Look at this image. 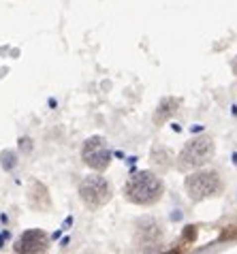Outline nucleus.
I'll use <instances>...</instances> for the list:
<instances>
[{
	"mask_svg": "<svg viewBox=\"0 0 237 254\" xmlns=\"http://www.w3.org/2000/svg\"><path fill=\"white\" fill-rule=\"evenodd\" d=\"M165 192L163 180L152 171H139L126 182L124 186V196L135 203V205H152Z\"/></svg>",
	"mask_w": 237,
	"mask_h": 254,
	"instance_id": "obj_1",
	"label": "nucleus"
},
{
	"mask_svg": "<svg viewBox=\"0 0 237 254\" xmlns=\"http://www.w3.org/2000/svg\"><path fill=\"white\" fill-rule=\"evenodd\" d=\"M216 154L214 141L210 137H197L192 141H188L184 145V150L179 152L178 156V169L179 171H192V169H199L207 165Z\"/></svg>",
	"mask_w": 237,
	"mask_h": 254,
	"instance_id": "obj_2",
	"label": "nucleus"
},
{
	"mask_svg": "<svg viewBox=\"0 0 237 254\" xmlns=\"http://www.w3.org/2000/svg\"><path fill=\"white\" fill-rule=\"evenodd\" d=\"M184 186L192 201H205L210 196H216L222 188L220 178L216 171H197V173L188 175Z\"/></svg>",
	"mask_w": 237,
	"mask_h": 254,
	"instance_id": "obj_3",
	"label": "nucleus"
},
{
	"mask_svg": "<svg viewBox=\"0 0 237 254\" xmlns=\"http://www.w3.org/2000/svg\"><path fill=\"white\" fill-rule=\"evenodd\" d=\"M79 196L90 207H103L111 201V186L101 175H88L79 184Z\"/></svg>",
	"mask_w": 237,
	"mask_h": 254,
	"instance_id": "obj_4",
	"label": "nucleus"
},
{
	"mask_svg": "<svg viewBox=\"0 0 237 254\" xmlns=\"http://www.w3.org/2000/svg\"><path fill=\"white\" fill-rule=\"evenodd\" d=\"M81 158L90 169H94V171H105L111 162V152H109L107 141L103 137H90L86 143H83Z\"/></svg>",
	"mask_w": 237,
	"mask_h": 254,
	"instance_id": "obj_5",
	"label": "nucleus"
},
{
	"mask_svg": "<svg viewBox=\"0 0 237 254\" xmlns=\"http://www.w3.org/2000/svg\"><path fill=\"white\" fill-rule=\"evenodd\" d=\"M47 250V233L32 229L26 231L15 242V254H45Z\"/></svg>",
	"mask_w": 237,
	"mask_h": 254,
	"instance_id": "obj_6",
	"label": "nucleus"
},
{
	"mask_svg": "<svg viewBox=\"0 0 237 254\" xmlns=\"http://www.w3.org/2000/svg\"><path fill=\"white\" fill-rule=\"evenodd\" d=\"M178 109H179V98H165V101L158 105V111H156V118H154L156 124L169 120Z\"/></svg>",
	"mask_w": 237,
	"mask_h": 254,
	"instance_id": "obj_7",
	"label": "nucleus"
},
{
	"mask_svg": "<svg viewBox=\"0 0 237 254\" xmlns=\"http://www.w3.org/2000/svg\"><path fill=\"white\" fill-rule=\"evenodd\" d=\"M0 165H2L4 171H13L15 165H17L15 154H13V152H2V154H0Z\"/></svg>",
	"mask_w": 237,
	"mask_h": 254,
	"instance_id": "obj_8",
	"label": "nucleus"
},
{
	"mask_svg": "<svg viewBox=\"0 0 237 254\" xmlns=\"http://www.w3.org/2000/svg\"><path fill=\"white\" fill-rule=\"evenodd\" d=\"M19 145H22V150H24V152L32 150V143H30V139H22V141H19Z\"/></svg>",
	"mask_w": 237,
	"mask_h": 254,
	"instance_id": "obj_9",
	"label": "nucleus"
},
{
	"mask_svg": "<svg viewBox=\"0 0 237 254\" xmlns=\"http://www.w3.org/2000/svg\"><path fill=\"white\" fill-rule=\"evenodd\" d=\"M184 235H186V239H194V237H197V231H194V229H186Z\"/></svg>",
	"mask_w": 237,
	"mask_h": 254,
	"instance_id": "obj_10",
	"label": "nucleus"
},
{
	"mask_svg": "<svg viewBox=\"0 0 237 254\" xmlns=\"http://www.w3.org/2000/svg\"><path fill=\"white\" fill-rule=\"evenodd\" d=\"M169 254H179V252H169Z\"/></svg>",
	"mask_w": 237,
	"mask_h": 254,
	"instance_id": "obj_11",
	"label": "nucleus"
}]
</instances>
